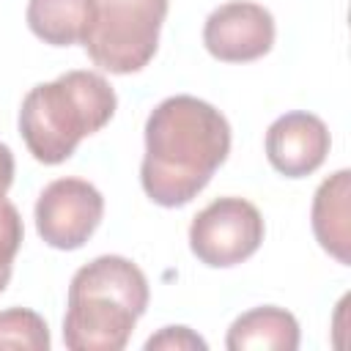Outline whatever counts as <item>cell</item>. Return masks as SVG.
Returning <instances> with one entry per match:
<instances>
[{"instance_id": "1", "label": "cell", "mask_w": 351, "mask_h": 351, "mask_svg": "<svg viewBox=\"0 0 351 351\" xmlns=\"http://www.w3.org/2000/svg\"><path fill=\"white\" fill-rule=\"evenodd\" d=\"M228 118L197 96H170L145 121V156L140 181L145 195L165 208L186 206L228 159Z\"/></svg>"}, {"instance_id": "2", "label": "cell", "mask_w": 351, "mask_h": 351, "mask_svg": "<svg viewBox=\"0 0 351 351\" xmlns=\"http://www.w3.org/2000/svg\"><path fill=\"white\" fill-rule=\"evenodd\" d=\"M148 307V280L121 255H99L69 285L63 343L71 351H121Z\"/></svg>"}, {"instance_id": "3", "label": "cell", "mask_w": 351, "mask_h": 351, "mask_svg": "<svg viewBox=\"0 0 351 351\" xmlns=\"http://www.w3.org/2000/svg\"><path fill=\"white\" fill-rule=\"evenodd\" d=\"M115 104V90L101 74L66 71L27 90L19 110V134L38 162L60 165L82 137L110 123Z\"/></svg>"}, {"instance_id": "4", "label": "cell", "mask_w": 351, "mask_h": 351, "mask_svg": "<svg viewBox=\"0 0 351 351\" xmlns=\"http://www.w3.org/2000/svg\"><path fill=\"white\" fill-rule=\"evenodd\" d=\"M170 0H93L82 36L88 58L110 74H134L151 63Z\"/></svg>"}, {"instance_id": "5", "label": "cell", "mask_w": 351, "mask_h": 351, "mask_svg": "<svg viewBox=\"0 0 351 351\" xmlns=\"http://www.w3.org/2000/svg\"><path fill=\"white\" fill-rule=\"evenodd\" d=\"M263 217L244 197H217L189 225L192 255L214 269H228L258 252L263 241Z\"/></svg>"}, {"instance_id": "6", "label": "cell", "mask_w": 351, "mask_h": 351, "mask_svg": "<svg viewBox=\"0 0 351 351\" xmlns=\"http://www.w3.org/2000/svg\"><path fill=\"white\" fill-rule=\"evenodd\" d=\"M101 217L104 197L85 178H55L36 200V230L55 250H80Z\"/></svg>"}, {"instance_id": "7", "label": "cell", "mask_w": 351, "mask_h": 351, "mask_svg": "<svg viewBox=\"0 0 351 351\" xmlns=\"http://www.w3.org/2000/svg\"><path fill=\"white\" fill-rule=\"evenodd\" d=\"M203 44L222 63L258 60L274 44V16L250 0L222 3L203 25Z\"/></svg>"}, {"instance_id": "8", "label": "cell", "mask_w": 351, "mask_h": 351, "mask_svg": "<svg viewBox=\"0 0 351 351\" xmlns=\"http://www.w3.org/2000/svg\"><path fill=\"white\" fill-rule=\"evenodd\" d=\"M329 145L332 137L326 123L318 115L302 110L280 115L266 132V159L288 178H304L315 173L326 162Z\"/></svg>"}, {"instance_id": "9", "label": "cell", "mask_w": 351, "mask_h": 351, "mask_svg": "<svg viewBox=\"0 0 351 351\" xmlns=\"http://www.w3.org/2000/svg\"><path fill=\"white\" fill-rule=\"evenodd\" d=\"M348 195H351V173L337 170L313 197V233L318 244L343 266L351 263V225H348Z\"/></svg>"}, {"instance_id": "10", "label": "cell", "mask_w": 351, "mask_h": 351, "mask_svg": "<svg viewBox=\"0 0 351 351\" xmlns=\"http://www.w3.org/2000/svg\"><path fill=\"white\" fill-rule=\"evenodd\" d=\"M225 346L230 351H296L299 324L282 307H255L230 324Z\"/></svg>"}, {"instance_id": "11", "label": "cell", "mask_w": 351, "mask_h": 351, "mask_svg": "<svg viewBox=\"0 0 351 351\" xmlns=\"http://www.w3.org/2000/svg\"><path fill=\"white\" fill-rule=\"evenodd\" d=\"M93 0H27V27L52 47L82 41L90 22Z\"/></svg>"}, {"instance_id": "12", "label": "cell", "mask_w": 351, "mask_h": 351, "mask_svg": "<svg viewBox=\"0 0 351 351\" xmlns=\"http://www.w3.org/2000/svg\"><path fill=\"white\" fill-rule=\"evenodd\" d=\"M0 348L14 351H47L49 348V329L47 321L27 310L11 307L0 313Z\"/></svg>"}, {"instance_id": "13", "label": "cell", "mask_w": 351, "mask_h": 351, "mask_svg": "<svg viewBox=\"0 0 351 351\" xmlns=\"http://www.w3.org/2000/svg\"><path fill=\"white\" fill-rule=\"evenodd\" d=\"M22 236H25V228L16 206L0 197V291L11 280V266L22 247Z\"/></svg>"}, {"instance_id": "14", "label": "cell", "mask_w": 351, "mask_h": 351, "mask_svg": "<svg viewBox=\"0 0 351 351\" xmlns=\"http://www.w3.org/2000/svg\"><path fill=\"white\" fill-rule=\"evenodd\" d=\"M154 348H167V351H189V348H200L206 351V340L197 337L192 329L186 326H165L159 335H151L145 340V351H154Z\"/></svg>"}, {"instance_id": "15", "label": "cell", "mask_w": 351, "mask_h": 351, "mask_svg": "<svg viewBox=\"0 0 351 351\" xmlns=\"http://www.w3.org/2000/svg\"><path fill=\"white\" fill-rule=\"evenodd\" d=\"M11 181H14V154L8 145L0 143V197H5Z\"/></svg>"}]
</instances>
